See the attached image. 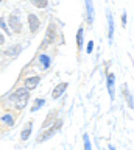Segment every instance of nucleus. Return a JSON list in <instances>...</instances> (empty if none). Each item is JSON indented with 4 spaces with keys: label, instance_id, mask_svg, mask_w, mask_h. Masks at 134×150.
<instances>
[{
    "label": "nucleus",
    "instance_id": "obj_19",
    "mask_svg": "<svg viewBox=\"0 0 134 150\" xmlns=\"http://www.w3.org/2000/svg\"><path fill=\"white\" fill-rule=\"evenodd\" d=\"M112 81H114V77H112V75H109V83L108 84H109V91L111 92H112Z\"/></svg>",
    "mask_w": 134,
    "mask_h": 150
},
{
    "label": "nucleus",
    "instance_id": "obj_23",
    "mask_svg": "<svg viewBox=\"0 0 134 150\" xmlns=\"http://www.w3.org/2000/svg\"><path fill=\"white\" fill-rule=\"evenodd\" d=\"M109 150H115V149L112 147V145H109Z\"/></svg>",
    "mask_w": 134,
    "mask_h": 150
},
{
    "label": "nucleus",
    "instance_id": "obj_13",
    "mask_svg": "<svg viewBox=\"0 0 134 150\" xmlns=\"http://www.w3.org/2000/svg\"><path fill=\"white\" fill-rule=\"evenodd\" d=\"M44 103H45V102H44V98H38V100H36V103H34V106L31 108V111H33V112H34V111H38L39 108L44 105Z\"/></svg>",
    "mask_w": 134,
    "mask_h": 150
},
{
    "label": "nucleus",
    "instance_id": "obj_18",
    "mask_svg": "<svg viewBox=\"0 0 134 150\" xmlns=\"http://www.w3.org/2000/svg\"><path fill=\"white\" fill-rule=\"evenodd\" d=\"M0 28H3V30H5L6 33H8V28H6V23H5V19H0Z\"/></svg>",
    "mask_w": 134,
    "mask_h": 150
},
{
    "label": "nucleus",
    "instance_id": "obj_14",
    "mask_svg": "<svg viewBox=\"0 0 134 150\" xmlns=\"http://www.w3.org/2000/svg\"><path fill=\"white\" fill-rule=\"evenodd\" d=\"M76 44H78V49H81V44H83V28L78 30V35H76Z\"/></svg>",
    "mask_w": 134,
    "mask_h": 150
},
{
    "label": "nucleus",
    "instance_id": "obj_5",
    "mask_svg": "<svg viewBox=\"0 0 134 150\" xmlns=\"http://www.w3.org/2000/svg\"><path fill=\"white\" fill-rule=\"evenodd\" d=\"M55 27H53V23L48 27V30H47V35H45V42H44V45H47V44H52L53 39H55Z\"/></svg>",
    "mask_w": 134,
    "mask_h": 150
},
{
    "label": "nucleus",
    "instance_id": "obj_2",
    "mask_svg": "<svg viewBox=\"0 0 134 150\" xmlns=\"http://www.w3.org/2000/svg\"><path fill=\"white\" fill-rule=\"evenodd\" d=\"M61 124H62V122H61V120H58V122H56V125H55V128L52 127V128H50L48 131H45L44 134H41V136H39V142H41V141H45V139H48L50 136H53V133H55V131H56V130L59 128V127H61Z\"/></svg>",
    "mask_w": 134,
    "mask_h": 150
},
{
    "label": "nucleus",
    "instance_id": "obj_4",
    "mask_svg": "<svg viewBox=\"0 0 134 150\" xmlns=\"http://www.w3.org/2000/svg\"><path fill=\"white\" fill-rule=\"evenodd\" d=\"M66 88H67V83H59L56 88L53 89V92H52V97L53 98H58V97H61V94L66 91Z\"/></svg>",
    "mask_w": 134,
    "mask_h": 150
},
{
    "label": "nucleus",
    "instance_id": "obj_3",
    "mask_svg": "<svg viewBox=\"0 0 134 150\" xmlns=\"http://www.w3.org/2000/svg\"><path fill=\"white\" fill-rule=\"evenodd\" d=\"M28 25H30V30L36 33L38 31V28H39V19L34 16V14H30L28 16Z\"/></svg>",
    "mask_w": 134,
    "mask_h": 150
},
{
    "label": "nucleus",
    "instance_id": "obj_20",
    "mask_svg": "<svg viewBox=\"0 0 134 150\" xmlns=\"http://www.w3.org/2000/svg\"><path fill=\"white\" fill-rule=\"evenodd\" d=\"M92 49H94V42H89V44H87V53H91V52H92Z\"/></svg>",
    "mask_w": 134,
    "mask_h": 150
},
{
    "label": "nucleus",
    "instance_id": "obj_10",
    "mask_svg": "<svg viewBox=\"0 0 134 150\" xmlns=\"http://www.w3.org/2000/svg\"><path fill=\"white\" fill-rule=\"evenodd\" d=\"M108 22H109V41H112V33H114V21L112 16L108 14Z\"/></svg>",
    "mask_w": 134,
    "mask_h": 150
},
{
    "label": "nucleus",
    "instance_id": "obj_6",
    "mask_svg": "<svg viewBox=\"0 0 134 150\" xmlns=\"http://www.w3.org/2000/svg\"><path fill=\"white\" fill-rule=\"evenodd\" d=\"M39 77H31V78H27L25 80V86H27V89H34L36 86H38V83H39Z\"/></svg>",
    "mask_w": 134,
    "mask_h": 150
},
{
    "label": "nucleus",
    "instance_id": "obj_15",
    "mask_svg": "<svg viewBox=\"0 0 134 150\" xmlns=\"http://www.w3.org/2000/svg\"><path fill=\"white\" fill-rule=\"evenodd\" d=\"M2 120H3V122H6L8 125H14V120H13V117H11L10 114H5V116L2 117Z\"/></svg>",
    "mask_w": 134,
    "mask_h": 150
},
{
    "label": "nucleus",
    "instance_id": "obj_22",
    "mask_svg": "<svg viewBox=\"0 0 134 150\" xmlns=\"http://www.w3.org/2000/svg\"><path fill=\"white\" fill-rule=\"evenodd\" d=\"M122 22H123V25H125V23H126V16H125V14L122 16Z\"/></svg>",
    "mask_w": 134,
    "mask_h": 150
},
{
    "label": "nucleus",
    "instance_id": "obj_16",
    "mask_svg": "<svg viewBox=\"0 0 134 150\" xmlns=\"http://www.w3.org/2000/svg\"><path fill=\"white\" fill-rule=\"evenodd\" d=\"M19 50H20V47L17 45V47H11V49L8 50V52H5V53L6 55H17V53H19Z\"/></svg>",
    "mask_w": 134,
    "mask_h": 150
},
{
    "label": "nucleus",
    "instance_id": "obj_1",
    "mask_svg": "<svg viewBox=\"0 0 134 150\" xmlns=\"http://www.w3.org/2000/svg\"><path fill=\"white\" fill-rule=\"evenodd\" d=\"M13 98H14L16 106L19 108V110L25 108V106H27V103H28V98H30V92H28V89H27V88H20V89H17L16 94L13 96Z\"/></svg>",
    "mask_w": 134,
    "mask_h": 150
},
{
    "label": "nucleus",
    "instance_id": "obj_17",
    "mask_svg": "<svg viewBox=\"0 0 134 150\" xmlns=\"http://www.w3.org/2000/svg\"><path fill=\"white\" fill-rule=\"evenodd\" d=\"M83 138H84V149H86V150H92V147H91V142H89V136L84 134Z\"/></svg>",
    "mask_w": 134,
    "mask_h": 150
},
{
    "label": "nucleus",
    "instance_id": "obj_11",
    "mask_svg": "<svg viewBox=\"0 0 134 150\" xmlns=\"http://www.w3.org/2000/svg\"><path fill=\"white\" fill-rule=\"evenodd\" d=\"M39 61L42 63V66H44L45 69H47L48 66H50V58H48L47 55H41V56H39Z\"/></svg>",
    "mask_w": 134,
    "mask_h": 150
},
{
    "label": "nucleus",
    "instance_id": "obj_21",
    "mask_svg": "<svg viewBox=\"0 0 134 150\" xmlns=\"http://www.w3.org/2000/svg\"><path fill=\"white\" fill-rule=\"evenodd\" d=\"M3 42H5V38H3V35H2V33H0V45H2Z\"/></svg>",
    "mask_w": 134,
    "mask_h": 150
},
{
    "label": "nucleus",
    "instance_id": "obj_9",
    "mask_svg": "<svg viewBox=\"0 0 134 150\" xmlns=\"http://www.w3.org/2000/svg\"><path fill=\"white\" fill-rule=\"evenodd\" d=\"M30 134H31V122L24 128V131H22V134H20V139H22V141H27Z\"/></svg>",
    "mask_w": 134,
    "mask_h": 150
},
{
    "label": "nucleus",
    "instance_id": "obj_12",
    "mask_svg": "<svg viewBox=\"0 0 134 150\" xmlns=\"http://www.w3.org/2000/svg\"><path fill=\"white\" fill-rule=\"evenodd\" d=\"M31 3L34 5V6H38V8H45L47 6V0H31Z\"/></svg>",
    "mask_w": 134,
    "mask_h": 150
},
{
    "label": "nucleus",
    "instance_id": "obj_8",
    "mask_svg": "<svg viewBox=\"0 0 134 150\" xmlns=\"http://www.w3.org/2000/svg\"><path fill=\"white\" fill-rule=\"evenodd\" d=\"M86 8H87V17L92 22L94 21V6H92V0H86Z\"/></svg>",
    "mask_w": 134,
    "mask_h": 150
},
{
    "label": "nucleus",
    "instance_id": "obj_7",
    "mask_svg": "<svg viewBox=\"0 0 134 150\" xmlns=\"http://www.w3.org/2000/svg\"><path fill=\"white\" fill-rule=\"evenodd\" d=\"M10 23H11V28H13L16 33L20 31L22 27H20V21H19V17H17V16H11V17H10Z\"/></svg>",
    "mask_w": 134,
    "mask_h": 150
}]
</instances>
